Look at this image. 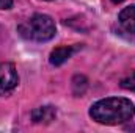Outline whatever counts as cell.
Masks as SVG:
<instances>
[{"mask_svg":"<svg viewBox=\"0 0 135 133\" xmlns=\"http://www.w3.org/2000/svg\"><path fill=\"white\" fill-rule=\"evenodd\" d=\"M90 116L99 124L118 125L134 117L135 105L126 97H107L91 105Z\"/></svg>","mask_w":135,"mask_h":133,"instance_id":"cell-1","label":"cell"},{"mask_svg":"<svg viewBox=\"0 0 135 133\" xmlns=\"http://www.w3.org/2000/svg\"><path fill=\"white\" fill-rule=\"evenodd\" d=\"M17 30H19L22 38L30 39V41H36V42L50 41L57 33L55 22L47 14H33L27 21L19 24Z\"/></svg>","mask_w":135,"mask_h":133,"instance_id":"cell-2","label":"cell"},{"mask_svg":"<svg viewBox=\"0 0 135 133\" xmlns=\"http://www.w3.org/2000/svg\"><path fill=\"white\" fill-rule=\"evenodd\" d=\"M19 83V75L13 63H0V96H8Z\"/></svg>","mask_w":135,"mask_h":133,"instance_id":"cell-3","label":"cell"},{"mask_svg":"<svg viewBox=\"0 0 135 133\" xmlns=\"http://www.w3.org/2000/svg\"><path fill=\"white\" fill-rule=\"evenodd\" d=\"M79 49H80V45H61V47L54 49L50 53V64L52 66H61Z\"/></svg>","mask_w":135,"mask_h":133,"instance_id":"cell-4","label":"cell"},{"mask_svg":"<svg viewBox=\"0 0 135 133\" xmlns=\"http://www.w3.org/2000/svg\"><path fill=\"white\" fill-rule=\"evenodd\" d=\"M118 22L123 27V30H126L127 33L135 34V5L126 6L119 16H118Z\"/></svg>","mask_w":135,"mask_h":133,"instance_id":"cell-5","label":"cell"},{"mask_svg":"<svg viewBox=\"0 0 135 133\" xmlns=\"http://www.w3.org/2000/svg\"><path fill=\"white\" fill-rule=\"evenodd\" d=\"M57 116V110L52 105H46V106H39L32 111V119L36 124H50Z\"/></svg>","mask_w":135,"mask_h":133,"instance_id":"cell-6","label":"cell"},{"mask_svg":"<svg viewBox=\"0 0 135 133\" xmlns=\"http://www.w3.org/2000/svg\"><path fill=\"white\" fill-rule=\"evenodd\" d=\"M121 88L135 93V72H132L131 75H127V77H124L121 80Z\"/></svg>","mask_w":135,"mask_h":133,"instance_id":"cell-7","label":"cell"},{"mask_svg":"<svg viewBox=\"0 0 135 133\" xmlns=\"http://www.w3.org/2000/svg\"><path fill=\"white\" fill-rule=\"evenodd\" d=\"M13 0H0V9H11Z\"/></svg>","mask_w":135,"mask_h":133,"instance_id":"cell-8","label":"cell"},{"mask_svg":"<svg viewBox=\"0 0 135 133\" xmlns=\"http://www.w3.org/2000/svg\"><path fill=\"white\" fill-rule=\"evenodd\" d=\"M112 2H113V3H121L123 0H112Z\"/></svg>","mask_w":135,"mask_h":133,"instance_id":"cell-9","label":"cell"}]
</instances>
